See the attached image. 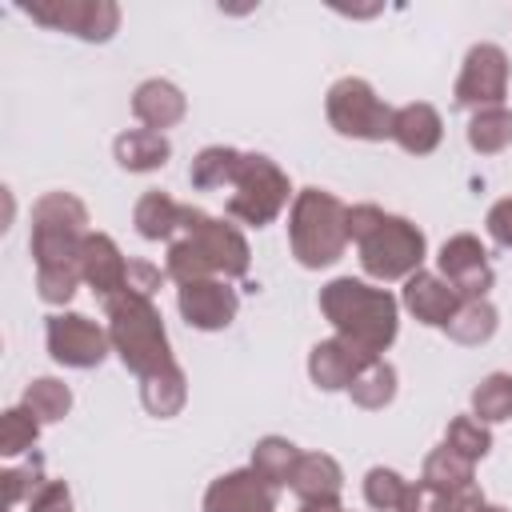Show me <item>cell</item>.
I'll use <instances>...</instances> for the list:
<instances>
[{
    "instance_id": "6da1fadb",
    "label": "cell",
    "mask_w": 512,
    "mask_h": 512,
    "mask_svg": "<svg viewBox=\"0 0 512 512\" xmlns=\"http://www.w3.org/2000/svg\"><path fill=\"white\" fill-rule=\"evenodd\" d=\"M88 236V208L72 192H44L32 204V260L44 304H68L80 288V248Z\"/></svg>"
},
{
    "instance_id": "7a4b0ae2",
    "label": "cell",
    "mask_w": 512,
    "mask_h": 512,
    "mask_svg": "<svg viewBox=\"0 0 512 512\" xmlns=\"http://www.w3.org/2000/svg\"><path fill=\"white\" fill-rule=\"evenodd\" d=\"M248 264H252V252H248V240L236 224L208 216L204 208L184 204L180 232L168 240V256H164V272L176 284L212 280V276L216 280H240V276H248Z\"/></svg>"
},
{
    "instance_id": "3957f363",
    "label": "cell",
    "mask_w": 512,
    "mask_h": 512,
    "mask_svg": "<svg viewBox=\"0 0 512 512\" xmlns=\"http://www.w3.org/2000/svg\"><path fill=\"white\" fill-rule=\"evenodd\" d=\"M320 312L336 328V336L352 340L368 356L388 352L400 332V300L368 280H352V276L328 280L320 288Z\"/></svg>"
},
{
    "instance_id": "277c9868",
    "label": "cell",
    "mask_w": 512,
    "mask_h": 512,
    "mask_svg": "<svg viewBox=\"0 0 512 512\" xmlns=\"http://www.w3.org/2000/svg\"><path fill=\"white\" fill-rule=\"evenodd\" d=\"M348 240L360 252V268L380 284L408 280L412 272H420L424 252H428V240L412 220L392 216L376 204L348 208Z\"/></svg>"
},
{
    "instance_id": "5b68a950",
    "label": "cell",
    "mask_w": 512,
    "mask_h": 512,
    "mask_svg": "<svg viewBox=\"0 0 512 512\" xmlns=\"http://www.w3.org/2000/svg\"><path fill=\"white\" fill-rule=\"evenodd\" d=\"M104 312H108L112 352L124 360V368L136 380H148V376H156V372L176 364L168 332H164V320H160V308L152 304V296L124 288L116 300L104 304Z\"/></svg>"
},
{
    "instance_id": "8992f818",
    "label": "cell",
    "mask_w": 512,
    "mask_h": 512,
    "mask_svg": "<svg viewBox=\"0 0 512 512\" xmlns=\"http://www.w3.org/2000/svg\"><path fill=\"white\" fill-rule=\"evenodd\" d=\"M288 248L300 268H328L348 248V204L324 188H300L288 212Z\"/></svg>"
},
{
    "instance_id": "52a82bcc",
    "label": "cell",
    "mask_w": 512,
    "mask_h": 512,
    "mask_svg": "<svg viewBox=\"0 0 512 512\" xmlns=\"http://www.w3.org/2000/svg\"><path fill=\"white\" fill-rule=\"evenodd\" d=\"M292 184L284 168L264 152H240L236 172L228 180V216L248 228H268L288 208Z\"/></svg>"
},
{
    "instance_id": "ba28073f",
    "label": "cell",
    "mask_w": 512,
    "mask_h": 512,
    "mask_svg": "<svg viewBox=\"0 0 512 512\" xmlns=\"http://www.w3.org/2000/svg\"><path fill=\"white\" fill-rule=\"evenodd\" d=\"M324 112L328 124L348 140H392L396 108H388L360 76H340L324 96Z\"/></svg>"
},
{
    "instance_id": "9c48e42d",
    "label": "cell",
    "mask_w": 512,
    "mask_h": 512,
    "mask_svg": "<svg viewBox=\"0 0 512 512\" xmlns=\"http://www.w3.org/2000/svg\"><path fill=\"white\" fill-rule=\"evenodd\" d=\"M20 12L44 28L80 36L88 44H104L120 28V4L112 0H24Z\"/></svg>"
},
{
    "instance_id": "30bf717a",
    "label": "cell",
    "mask_w": 512,
    "mask_h": 512,
    "mask_svg": "<svg viewBox=\"0 0 512 512\" xmlns=\"http://www.w3.org/2000/svg\"><path fill=\"white\" fill-rule=\"evenodd\" d=\"M44 344L48 356L64 368H100L104 356L112 352V336L108 328H100L96 320L80 316V312H56L44 324Z\"/></svg>"
},
{
    "instance_id": "8fae6325",
    "label": "cell",
    "mask_w": 512,
    "mask_h": 512,
    "mask_svg": "<svg viewBox=\"0 0 512 512\" xmlns=\"http://www.w3.org/2000/svg\"><path fill=\"white\" fill-rule=\"evenodd\" d=\"M508 96V56L500 44H472L464 56V68L456 76L452 100L456 108H500Z\"/></svg>"
},
{
    "instance_id": "7c38bea8",
    "label": "cell",
    "mask_w": 512,
    "mask_h": 512,
    "mask_svg": "<svg viewBox=\"0 0 512 512\" xmlns=\"http://www.w3.org/2000/svg\"><path fill=\"white\" fill-rule=\"evenodd\" d=\"M440 276L460 292V300H488V288H492V264H488V252L480 244V236L472 232H456L440 244Z\"/></svg>"
},
{
    "instance_id": "4fadbf2b",
    "label": "cell",
    "mask_w": 512,
    "mask_h": 512,
    "mask_svg": "<svg viewBox=\"0 0 512 512\" xmlns=\"http://www.w3.org/2000/svg\"><path fill=\"white\" fill-rule=\"evenodd\" d=\"M176 308L192 328L220 332V328H228L236 320L240 296H236V288L228 280H216V276L212 280H188V284L176 288Z\"/></svg>"
},
{
    "instance_id": "5bb4252c",
    "label": "cell",
    "mask_w": 512,
    "mask_h": 512,
    "mask_svg": "<svg viewBox=\"0 0 512 512\" xmlns=\"http://www.w3.org/2000/svg\"><path fill=\"white\" fill-rule=\"evenodd\" d=\"M372 360H380V356H368L364 348H356V344L344 340V336H328V340L312 344V352H308V376H312V384H316L320 392H348L352 380H356Z\"/></svg>"
},
{
    "instance_id": "9a60e30c",
    "label": "cell",
    "mask_w": 512,
    "mask_h": 512,
    "mask_svg": "<svg viewBox=\"0 0 512 512\" xmlns=\"http://www.w3.org/2000/svg\"><path fill=\"white\" fill-rule=\"evenodd\" d=\"M128 264L124 252L116 248V240L108 232H88L84 236V248H80V276L84 284L96 292L100 304L116 300L124 288H128Z\"/></svg>"
},
{
    "instance_id": "2e32d148",
    "label": "cell",
    "mask_w": 512,
    "mask_h": 512,
    "mask_svg": "<svg viewBox=\"0 0 512 512\" xmlns=\"http://www.w3.org/2000/svg\"><path fill=\"white\" fill-rule=\"evenodd\" d=\"M204 512H276V488H268L252 468H236L208 484Z\"/></svg>"
},
{
    "instance_id": "e0dca14e",
    "label": "cell",
    "mask_w": 512,
    "mask_h": 512,
    "mask_svg": "<svg viewBox=\"0 0 512 512\" xmlns=\"http://www.w3.org/2000/svg\"><path fill=\"white\" fill-rule=\"evenodd\" d=\"M400 304L420 320V324H428V328H448V320L456 316V308L464 304L460 300V292L440 276V272H412L408 280H404V296H400Z\"/></svg>"
},
{
    "instance_id": "ac0fdd59",
    "label": "cell",
    "mask_w": 512,
    "mask_h": 512,
    "mask_svg": "<svg viewBox=\"0 0 512 512\" xmlns=\"http://www.w3.org/2000/svg\"><path fill=\"white\" fill-rule=\"evenodd\" d=\"M184 112H188V100H184V92H180L172 80L152 76V80H144V84L132 92V116H136L144 128H152V132L176 128V124L184 120Z\"/></svg>"
},
{
    "instance_id": "d6986e66",
    "label": "cell",
    "mask_w": 512,
    "mask_h": 512,
    "mask_svg": "<svg viewBox=\"0 0 512 512\" xmlns=\"http://www.w3.org/2000/svg\"><path fill=\"white\" fill-rule=\"evenodd\" d=\"M392 140H396L408 156H428V152H436L440 140H444V120H440V112H436L428 100H412V104L396 108Z\"/></svg>"
},
{
    "instance_id": "ffe728a7",
    "label": "cell",
    "mask_w": 512,
    "mask_h": 512,
    "mask_svg": "<svg viewBox=\"0 0 512 512\" xmlns=\"http://www.w3.org/2000/svg\"><path fill=\"white\" fill-rule=\"evenodd\" d=\"M288 488L300 496V504H308V500H340L344 472L328 452H300Z\"/></svg>"
},
{
    "instance_id": "44dd1931",
    "label": "cell",
    "mask_w": 512,
    "mask_h": 512,
    "mask_svg": "<svg viewBox=\"0 0 512 512\" xmlns=\"http://www.w3.org/2000/svg\"><path fill=\"white\" fill-rule=\"evenodd\" d=\"M112 152H116V164L124 172H156L168 164L172 156V144L164 132H152V128H128L112 140Z\"/></svg>"
},
{
    "instance_id": "7402d4cb",
    "label": "cell",
    "mask_w": 512,
    "mask_h": 512,
    "mask_svg": "<svg viewBox=\"0 0 512 512\" xmlns=\"http://www.w3.org/2000/svg\"><path fill=\"white\" fill-rule=\"evenodd\" d=\"M180 220H184V204L172 200V196L160 192V188L144 192V196L136 200V208H132V224H136V232H140L144 240H172V236L180 232Z\"/></svg>"
},
{
    "instance_id": "603a6c76",
    "label": "cell",
    "mask_w": 512,
    "mask_h": 512,
    "mask_svg": "<svg viewBox=\"0 0 512 512\" xmlns=\"http://www.w3.org/2000/svg\"><path fill=\"white\" fill-rule=\"evenodd\" d=\"M296 460H300V448H296L292 440H284V436H264V440H256L248 468H252L268 488H284V484H292Z\"/></svg>"
},
{
    "instance_id": "cb8c5ba5",
    "label": "cell",
    "mask_w": 512,
    "mask_h": 512,
    "mask_svg": "<svg viewBox=\"0 0 512 512\" xmlns=\"http://www.w3.org/2000/svg\"><path fill=\"white\" fill-rule=\"evenodd\" d=\"M184 400H188V380H184V368L180 364H172V368L140 380V404L152 416H160V420H172L184 408Z\"/></svg>"
},
{
    "instance_id": "d4e9b609",
    "label": "cell",
    "mask_w": 512,
    "mask_h": 512,
    "mask_svg": "<svg viewBox=\"0 0 512 512\" xmlns=\"http://www.w3.org/2000/svg\"><path fill=\"white\" fill-rule=\"evenodd\" d=\"M472 468H476L472 460H464L460 452H452L448 444H440V448H432V452L424 456V472H420V484H424L428 492L464 488V484H476V472H472Z\"/></svg>"
},
{
    "instance_id": "484cf974",
    "label": "cell",
    "mask_w": 512,
    "mask_h": 512,
    "mask_svg": "<svg viewBox=\"0 0 512 512\" xmlns=\"http://www.w3.org/2000/svg\"><path fill=\"white\" fill-rule=\"evenodd\" d=\"M496 324H500V316H496V308H492V300H464L460 308H456V316L448 320V340H456V344H484V340H492V332H496Z\"/></svg>"
},
{
    "instance_id": "4316f807",
    "label": "cell",
    "mask_w": 512,
    "mask_h": 512,
    "mask_svg": "<svg viewBox=\"0 0 512 512\" xmlns=\"http://www.w3.org/2000/svg\"><path fill=\"white\" fill-rule=\"evenodd\" d=\"M348 396H352V404H356V408H368V412L388 408V404L396 400V368H392L384 356H380V360H372V364L352 380Z\"/></svg>"
},
{
    "instance_id": "83f0119b",
    "label": "cell",
    "mask_w": 512,
    "mask_h": 512,
    "mask_svg": "<svg viewBox=\"0 0 512 512\" xmlns=\"http://www.w3.org/2000/svg\"><path fill=\"white\" fill-rule=\"evenodd\" d=\"M468 144H472V152H480V156H496V152H504L508 144H512V112L500 104V108H480V112H472V120H468Z\"/></svg>"
},
{
    "instance_id": "f1b7e54d",
    "label": "cell",
    "mask_w": 512,
    "mask_h": 512,
    "mask_svg": "<svg viewBox=\"0 0 512 512\" xmlns=\"http://www.w3.org/2000/svg\"><path fill=\"white\" fill-rule=\"evenodd\" d=\"M40 424H56V420H64L68 416V408H72V388L64 384V380H56V376H36L28 388H24V400H20Z\"/></svg>"
},
{
    "instance_id": "f546056e",
    "label": "cell",
    "mask_w": 512,
    "mask_h": 512,
    "mask_svg": "<svg viewBox=\"0 0 512 512\" xmlns=\"http://www.w3.org/2000/svg\"><path fill=\"white\" fill-rule=\"evenodd\" d=\"M236 160H240V148H228V144H212V148L196 152V160H192V168H188L192 188H200V192L228 188V180H232V172H236Z\"/></svg>"
},
{
    "instance_id": "4dcf8cb0",
    "label": "cell",
    "mask_w": 512,
    "mask_h": 512,
    "mask_svg": "<svg viewBox=\"0 0 512 512\" xmlns=\"http://www.w3.org/2000/svg\"><path fill=\"white\" fill-rule=\"evenodd\" d=\"M472 416L480 424H500L512 420V376L508 372H488L472 388Z\"/></svg>"
},
{
    "instance_id": "1f68e13d",
    "label": "cell",
    "mask_w": 512,
    "mask_h": 512,
    "mask_svg": "<svg viewBox=\"0 0 512 512\" xmlns=\"http://www.w3.org/2000/svg\"><path fill=\"white\" fill-rule=\"evenodd\" d=\"M444 444L452 448V452H460L464 460H484L488 452H492V432H488V424H480L476 416H456V420H448V432H444Z\"/></svg>"
},
{
    "instance_id": "d6a6232c",
    "label": "cell",
    "mask_w": 512,
    "mask_h": 512,
    "mask_svg": "<svg viewBox=\"0 0 512 512\" xmlns=\"http://www.w3.org/2000/svg\"><path fill=\"white\" fill-rule=\"evenodd\" d=\"M40 436V420L20 404V408H8L0 416V456H20L36 444Z\"/></svg>"
},
{
    "instance_id": "836d02e7",
    "label": "cell",
    "mask_w": 512,
    "mask_h": 512,
    "mask_svg": "<svg viewBox=\"0 0 512 512\" xmlns=\"http://www.w3.org/2000/svg\"><path fill=\"white\" fill-rule=\"evenodd\" d=\"M404 492H408V480L400 472H392V468H368V476H364V500H368V508L396 512L400 500H404Z\"/></svg>"
},
{
    "instance_id": "e575fe53",
    "label": "cell",
    "mask_w": 512,
    "mask_h": 512,
    "mask_svg": "<svg viewBox=\"0 0 512 512\" xmlns=\"http://www.w3.org/2000/svg\"><path fill=\"white\" fill-rule=\"evenodd\" d=\"M0 480H4V504H8V508H16V504H28V500L40 492V484L48 480V476H44V460L32 452V460H28V464H20V468H8Z\"/></svg>"
},
{
    "instance_id": "d590c367",
    "label": "cell",
    "mask_w": 512,
    "mask_h": 512,
    "mask_svg": "<svg viewBox=\"0 0 512 512\" xmlns=\"http://www.w3.org/2000/svg\"><path fill=\"white\" fill-rule=\"evenodd\" d=\"M484 492L480 484H464V488H448V492H432V512H484Z\"/></svg>"
},
{
    "instance_id": "8d00e7d4",
    "label": "cell",
    "mask_w": 512,
    "mask_h": 512,
    "mask_svg": "<svg viewBox=\"0 0 512 512\" xmlns=\"http://www.w3.org/2000/svg\"><path fill=\"white\" fill-rule=\"evenodd\" d=\"M28 512H72V492L64 480H44L40 492L28 500Z\"/></svg>"
},
{
    "instance_id": "74e56055",
    "label": "cell",
    "mask_w": 512,
    "mask_h": 512,
    "mask_svg": "<svg viewBox=\"0 0 512 512\" xmlns=\"http://www.w3.org/2000/svg\"><path fill=\"white\" fill-rule=\"evenodd\" d=\"M484 228H488V236H492L500 248H512V196H504V200H496V204L488 208Z\"/></svg>"
},
{
    "instance_id": "f35d334b",
    "label": "cell",
    "mask_w": 512,
    "mask_h": 512,
    "mask_svg": "<svg viewBox=\"0 0 512 512\" xmlns=\"http://www.w3.org/2000/svg\"><path fill=\"white\" fill-rule=\"evenodd\" d=\"M128 288L152 296V292L160 288V268H152L148 260H132V264H128Z\"/></svg>"
},
{
    "instance_id": "ab89813d",
    "label": "cell",
    "mask_w": 512,
    "mask_h": 512,
    "mask_svg": "<svg viewBox=\"0 0 512 512\" xmlns=\"http://www.w3.org/2000/svg\"><path fill=\"white\" fill-rule=\"evenodd\" d=\"M300 512H344V508H340V500H308V504H300Z\"/></svg>"
},
{
    "instance_id": "60d3db41",
    "label": "cell",
    "mask_w": 512,
    "mask_h": 512,
    "mask_svg": "<svg viewBox=\"0 0 512 512\" xmlns=\"http://www.w3.org/2000/svg\"><path fill=\"white\" fill-rule=\"evenodd\" d=\"M484 512H508V508H496V504H488V508H484Z\"/></svg>"
}]
</instances>
